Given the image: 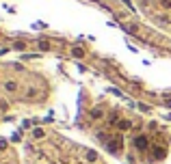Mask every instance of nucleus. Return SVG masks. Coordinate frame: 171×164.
Wrapping results in <instances>:
<instances>
[{"mask_svg":"<svg viewBox=\"0 0 171 164\" xmlns=\"http://www.w3.org/2000/svg\"><path fill=\"white\" fill-rule=\"evenodd\" d=\"M134 140H137V147H139V149H147V138H145V136H137Z\"/></svg>","mask_w":171,"mask_h":164,"instance_id":"f257e3e1","label":"nucleus"},{"mask_svg":"<svg viewBox=\"0 0 171 164\" xmlns=\"http://www.w3.org/2000/svg\"><path fill=\"white\" fill-rule=\"evenodd\" d=\"M119 130H130V123L128 121H119Z\"/></svg>","mask_w":171,"mask_h":164,"instance_id":"20e7f679","label":"nucleus"},{"mask_svg":"<svg viewBox=\"0 0 171 164\" xmlns=\"http://www.w3.org/2000/svg\"><path fill=\"white\" fill-rule=\"evenodd\" d=\"M5 89H7L9 93H13L15 89H17V84H15V82H7V84H5Z\"/></svg>","mask_w":171,"mask_h":164,"instance_id":"f03ea898","label":"nucleus"},{"mask_svg":"<svg viewBox=\"0 0 171 164\" xmlns=\"http://www.w3.org/2000/svg\"><path fill=\"white\" fill-rule=\"evenodd\" d=\"M72 54H74L76 58H82V56H84V52H82L80 48H74V50H72Z\"/></svg>","mask_w":171,"mask_h":164,"instance_id":"7ed1b4c3","label":"nucleus"}]
</instances>
